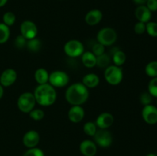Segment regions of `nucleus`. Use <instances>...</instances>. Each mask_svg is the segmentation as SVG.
Here are the masks:
<instances>
[{
    "instance_id": "18",
    "label": "nucleus",
    "mask_w": 157,
    "mask_h": 156,
    "mask_svg": "<svg viewBox=\"0 0 157 156\" xmlns=\"http://www.w3.org/2000/svg\"><path fill=\"white\" fill-rule=\"evenodd\" d=\"M110 53H111L112 60H113L114 65L121 67V65H123L125 63L126 60H127V56H126V54L123 50H120L118 48L115 49L114 47Z\"/></svg>"
},
{
    "instance_id": "21",
    "label": "nucleus",
    "mask_w": 157,
    "mask_h": 156,
    "mask_svg": "<svg viewBox=\"0 0 157 156\" xmlns=\"http://www.w3.org/2000/svg\"><path fill=\"white\" fill-rule=\"evenodd\" d=\"M49 73L44 68H38L35 73V80L38 84H48Z\"/></svg>"
},
{
    "instance_id": "27",
    "label": "nucleus",
    "mask_w": 157,
    "mask_h": 156,
    "mask_svg": "<svg viewBox=\"0 0 157 156\" xmlns=\"http://www.w3.org/2000/svg\"><path fill=\"white\" fill-rule=\"evenodd\" d=\"M146 32L150 36L157 38V22L149 21L146 23Z\"/></svg>"
},
{
    "instance_id": "29",
    "label": "nucleus",
    "mask_w": 157,
    "mask_h": 156,
    "mask_svg": "<svg viewBox=\"0 0 157 156\" xmlns=\"http://www.w3.org/2000/svg\"><path fill=\"white\" fill-rule=\"evenodd\" d=\"M148 92L153 96L157 98V76L150 80L148 84Z\"/></svg>"
},
{
    "instance_id": "33",
    "label": "nucleus",
    "mask_w": 157,
    "mask_h": 156,
    "mask_svg": "<svg viewBox=\"0 0 157 156\" xmlns=\"http://www.w3.org/2000/svg\"><path fill=\"white\" fill-rule=\"evenodd\" d=\"M105 46H104L103 44H101V43L97 42L92 47V53L95 55L96 57L100 56V55L103 54L104 53H105Z\"/></svg>"
},
{
    "instance_id": "12",
    "label": "nucleus",
    "mask_w": 157,
    "mask_h": 156,
    "mask_svg": "<svg viewBox=\"0 0 157 156\" xmlns=\"http://www.w3.org/2000/svg\"><path fill=\"white\" fill-rule=\"evenodd\" d=\"M17 80V73L14 69L9 68L5 70L0 76V84L2 87H8L12 86Z\"/></svg>"
},
{
    "instance_id": "23",
    "label": "nucleus",
    "mask_w": 157,
    "mask_h": 156,
    "mask_svg": "<svg viewBox=\"0 0 157 156\" xmlns=\"http://www.w3.org/2000/svg\"><path fill=\"white\" fill-rule=\"evenodd\" d=\"M110 56L107 54L104 53L103 54L97 57V63L96 65L100 68H107V67L110 66Z\"/></svg>"
},
{
    "instance_id": "16",
    "label": "nucleus",
    "mask_w": 157,
    "mask_h": 156,
    "mask_svg": "<svg viewBox=\"0 0 157 156\" xmlns=\"http://www.w3.org/2000/svg\"><path fill=\"white\" fill-rule=\"evenodd\" d=\"M135 16L136 19L140 22L147 23L150 21L152 18V12L145 6H139L135 10Z\"/></svg>"
},
{
    "instance_id": "2",
    "label": "nucleus",
    "mask_w": 157,
    "mask_h": 156,
    "mask_svg": "<svg viewBox=\"0 0 157 156\" xmlns=\"http://www.w3.org/2000/svg\"><path fill=\"white\" fill-rule=\"evenodd\" d=\"M35 101L42 106H49L55 103L57 93L55 87L49 84H39L34 91Z\"/></svg>"
},
{
    "instance_id": "14",
    "label": "nucleus",
    "mask_w": 157,
    "mask_h": 156,
    "mask_svg": "<svg viewBox=\"0 0 157 156\" xmlns=\"http://www.w3.org/2000/svg\"><path fill=\"white\" fill-rule=\"evenodd\" d=\"M84 115L85 112L81 106H72L67 113L69 120L74 123L81 122L84 118Z\"/></svg>"
},
{
    "instance_id": "30",
    "label": "nucleus",
    "mask_w": 157,
    "mask_h": 156,
    "mask_svg": "<svg viewBox=\"0 0 157 156\" xmlns=\"http://www.w3.org/2000/svg\"><path fill=\"white\" fill-rule=\"evenodd\" d=\"M29 116L35 121H39L44 118V113L42 110L40 109H33L29 113Z\"/></svg>"
},
{
    "instance_id": "20",
    "label": "nucleus",
    "mask_w": 157,
    "mask_h": 156,
    "mask_svg": "<svg viewBox=\"0 0 157 156\" xmlns=\"http://www.w3.org/2000/svg\"><path fill=\"white\" fill-rule=\"evenodd\" d=\"M81 61L84 67L87 68H93L96 66L97 57L91 51L84 52L81 55Z\"/></svg>"
},
{
    "instance_id": "31",
    "label": "nucleus",
    "mask_w": 157,
    "mask_h": 156,
    "mask_svg": "<svg viewBox=\"0 0 157 156\" xmlns=\"http://www.w3.org/2000/svg\"><path fill=\"white\" fill-rule=\"evenodd\" d=\"M27 39L25 38L21 35H18L14 41V46L17 49H23L26 47Z\"/></svg>"
},
{
    "instance_id": "37",
    "label": "nucleus",
    "mask_w": 157,
    "mask_h": 156,
    "mask_svg": "<svg viewBox=\"0 0 157 156\" xmlns=\"http://www.w3.org/2000/svg\"><path fill=\"white\" fill-rule=\"evenodd\" d=\"M133 1L135 4L139 5V6H143V5H145L148 0H133Z\"/></svg>"
},
{
    "instance_id": "35",
    "label": "nucleus",
    "mask_w": 157,
    "mask_h": 156,
    "mask_svg": "<svg viewBox=\"0 0 157 156\" xmlns=\"http://www.w3.org/2000/svg\"><path fill=\"white\" fill-rule=\"evenodd\" d=\"M134 32L137 35H142L146 32V24L144 22L138 21L134 25Z\"/></svg>"
},
{
    "instance_id": "7",
    "label": "nucleus",
    "mask_w": 157,
    "mask_h": 156,
    "mask_svg": "<svg viewBox=\"0 0 157 156\" xmlns=\"http://www.w3.org/2000/svg\"><path fill=\"white\" fill-rule=\"evenodd\" d=\"M49 84L54 87H64L69 82V76L62 70H55L49 74Z\"/></svg>"
},
{
    "instance_id": "26",
    "label": "nucleus",
    "mask_w": 157,
    "mask_h": 156,
    "mask_svg": "<svg viewBox=\"0 0 157 156\" xmlns=\"http://www.w3.org/2000/svg\"><path fill=\"white\" fill-rule=\"evenodd\" d=\"M83 129H84V133L89 136H94L97 130H98L97 129L96 123L93 122H86V123L84 125V128H83Z\"/></svg>"
},
{
    "instance_id": "10",
    "label": "nucleus",
    "mask_w": 157,
    "mask_h": 156,
    "mask_svg": "<svg viewBox=\"0 0 157 156\" xmlns=\"http://www.w3.org/2000/svg\"><path fill=\"white\" fill-rule=\"evenodd\" d=\"M142 117L145 122L149 125L157 123V107L150 104L144 106L142 110Z\"/></svg>"
},
{
    "instance_id": "1",
    "label": "nucleus",
    "mask_w": 157,
    "mask_h": 156,
    "mask_svg": "<svg viewBox=\"0 0 157 156\" xmlns=\"http://www.w3.org/2000/svg\"><path fill=\"white\" fill-rule=\"evenodd\" d=\"M89 97L88 88L82 83H75L67 87L65 99L72 106H81L87 102Z\"/></svg>"
},
{
    "instance_id": "36",
    "label": "nucleus",
    "mask_w": 157,
    "mask_h": 156,
    "mask_svg": "<svg viewBox=\"0 0 157 156\" xmlns=\"http://www.w3.org/2000/svg\"><path fill=\"white\" fill-rule=\"evenodd\" d=\"M146 6L150 9V12L157 11V0H148L146 3Z\"/></svg>"
},
{
    "instance_id": "15",
    "label": "nucleus",
    "mask_w": 157,
    "mask_h": 156,
    "mask_svg": "<svg viewBox=\"0 0 157 156\" xmlns=\"http://www.w3.org/2000/svg\"><path fill=\"white\" fill-rule=\"evenodd\" d=\"M80 151L84 156H95L98 148L94 142L90 140H84L80 145Z\"/></svg>"
},
{
    "instance_id": "40",
    "label": "nucleus",
    "mask_w": 157,
    "mask_h": 156,
    "mask_svg": "<svg viewBox=\"0 0 157 156\" xmlns=\"http://www.w3.org/2000/svg\"><path fill=\"white\" fill-rule=\"evenodd\" d=\"M147 156H156V155L155 154H153V153H150V154H147Z\"/></svg>"
},
{
    "instance_id": "19",
    "label": "nucleus",
    "mask_w": 157,
    "mask_h": 156,
    "mask_svg": "<svg viewBox=\"0 0 157 156\" xmlns=\"http://www.w3.org/2000/svg\"><path fill=\"white\" fill-rule=\"evenodd\" d=\"M100 83V78L95 73H87L83 77L82 84L87 88H94Z\"/></svg>"
},
{
    "instance_id": "11",
    "label": "nucleus",
    "mask_w": 157,
    "mask_h": 156,
    "mask_svg": "<svg viewBox=\"0 0 157 156\" xmlns=\"http://www.w3.org/2000/svg\"><path fill=\"white\" fill-rule=\"evenodd\" d=\"M40 141V136L35 130H29L25 133L22 138V142L25 147L29 148H35L38 145Z\"/></svg>"
},
{
    "instance_id": "39",
    "label": "nucleus",
    "mask_w": 157,
    "mask_h": 156,
    "mask_svg": "<svg viewBox=\"0 0 157 156\" xmlns=\"http://www.w3.org/2000/svg\"><path fill=\"white\" fill-rule=\"evenodd\" d=\"M8 0H0V8L2 7V6H4L7 3Z\"/></svg>"
},
{
    "instance_id": "28",
    "label": "nucleus",
    "mask_w": 157,
    "mask_h": 156,
    "mask_svg": "<svg viewBox=\"0 0 157 156\" xmlns=\"http://www.w3.org/2000/svg\"><path fill=\"white\" fill-rule=\"evenodd\" d=\"M2 20L3 23L9 27V26H12L15 24V20H16V17H15V15L13 12H7L3 15Z\"/></svg>"
},
{
    "instance_id": "8",
    "label": "nucleus",
    "mask_w": 157,
    "mask_h": 156,
    "mask_svg": "<svg viewBox=\"0 0 157 156\" xmlns=\"http://www.w3.org/2000/svg\"><path fill=\"white\" fill-rule=\"evenodd\" d=\"M95 144L102 148H107L110 146L113 142V137L110 132L107 129L97 130L96 133L93 136Z\"/></svg>"
},
{
    "instance_id": "4",
    "label": "nucleus",
    "mask_w": 157,
    "mask_h": 156,
    "mask_svg": "<svg viewBox=\"0 0 157 156\" xmlns=\"http://www.w3.org/2000/svg\"><path fill=\"white\" fill-rule=\"evenodd\" d=\"M123 70L121 67L116 65H110L105 69L104 78L109 84L113 86L118 85L123 80Z\"/></svg>"
},
{
    "instance_id": "9",
    "label": "nucleus",
    "mask_w": 157,
    "mask_h": 156,
    "mask_svg": "<svg viewBox=\"0 0 157 156\" xmlns=\"http://www.w3.org/2000/svg\"><path fill=\"white\" fill-rule=\"evenodd\" d=\"M20 32L21 35L27 40L32 39L36 38L38 34V28L33 21L26 20L23 21L20 25Z\"/></svg>"
},
{
    "instance_id": "38",
    "label": "nucleus",
    "mask_w": 157,
    "mask_h": 156,
    "mask_svg": "<svg viewBox=\"0 0 157 156\" xmlns=\"http://www.w3.org/2000/svg\"><path fill=\"white\" fill-rule=\"evenodd\" d=\"M3 93H4V90H3V87L0 84V99L2 97Z\"/></svg>"
},
{
    "instance_id": "22",
    "label": "nucleus",
    "mask_w": 157,
    "mask_h": 156,
    "mask_svg": "<svg viewBox=\"0 0 157 156\" xmlns=\"http://www.w3.org/2000/svg\"><path fill=\"white\" fill-rule=\"evenodd\" d=\"M41 41L38 38H35L32 39L27 40L26 43V48L31 52H38L41 47Z\"/></svg>"
},
{
    "instance_id": "17",
    "label": "nucleus",
    "mask_w": 157,
    "mask_h": 156,
    "mask_svg": "<svg viewBox=\"0 0 157 156\" xmlns=\"http://www.w3.org/2000/svg\"><path fill=\"white\" fill-rule=\"evenodd\" d=\"M103 18V14L99 9L89 11L85 16V21L88 25L94 26L99 24Z\"/></svg>"
},
{
    "instance_id": "24",
    "label": "nucleus",
    "mask_w": 157,
    "mask_h": 156,
    "mask_svg": "<svg viewBox=\"0 0 157 156\" xmlns=\"http://www.w3.org/2000/svg\"><path fill=\"white\" fill-rule=\"evenodd\" d=\"M10 36L9 27L4 23H0V44H4L9 40Z\"/></svg>"
},
{
    "instance_id": "25",
    "label": "nucleus",
    "mask_w": 157,
    "mask_h": 156,
    "mask_svg": "<svg viewBox=\"0 0 157 156\" xmlns=\"http://www.w3.org/2000/svg\"><path fill=\"white\" fill-rule=\"evenodd\" d=\"M145 72L147 76L150 77L157 76V61H153L147 64L145 67Z\"/></svg>"
},
{
    "instance_id": "5",
    "label": "nucleus",
    "mask_w": 157,
    "mask_h": 156,
    "mask_svg": "<svg viewBox=\"0 0 157 156\" xmlns=\"http://www.w3.org/2000/svg\"><path fill=\"white\" fill-rule=\"evenodd\" d=\"M98 42L104 46H111L117 39V34L112 28L106 27L101 29L97 35Z\"/></svg>"
},
{
    "instance_id": "6",
    "label": "nucleus",
    "mask_w": 157,
    "mask_h": 156,
    "mask_svg": "<svg viewBox=\"0 0 157 156\" xmlns=\"http://www.w3.org/2000/svg\"><path fill=\"white\" fill-rule=\"evenodd\" d=\"M64 51L70 58H78L84 52V44L78 40H70L64 44Z\"/></svg>"
},
{
    "instance_id": "13",
    "label": "nucleus",
    "mask_w": 157,
    "mask_h": 156,
    "mask_svg": "<svg viewBox=\"0 0 157 156\" xmlns=\"http://www.w3.org/2000/svg\"><path fill=\"white\" fill-rule=\"evenodd\" d=\"M113 121H114V118L111 113H102L98 116L95 123L97 126L99 127V128L107 129L113 125Z\"/></svg>"
},
{
    "instance_id": "32",
    "label": "nucleus",
    "mask_w": 157,
    "mask_h": 156,
    "mask_svg": "<svg viewBox=\"0 0 157 156\" xmlns=\"http://www.w3.org/2000/svg\"><path fill=\"white\" fill-rule=\"evenodd\" d=\"M140 101L144 106L150 105L153 101V96L149 92H144L140 96Z\"/></svg>"
},
{
    "instance_id": "41",
    "label": "nucleus",
    "mask_w": 157,
    "mask_h": 156,
    "mask_svg": "<svg viewBox=\"0 0 157 156\" xmlns=\"http://www.w3.org/2000/svg\"><path fill=\"white\" fill-rule=\"evenodd\" d=\"M156 106H157V99H156ZM157 107V106H156Z\"/></svg>"
},
{
    "instance_id": "34",
    "label": "nucleus",
    "mask_w": 157,
    "mask_h": 156,
    "mask_svg": "<svg viewBox=\"0 0 157 156\" xmlns=\"http://www.w3.org/2000/svg\"><path fill=\"white\" fill-rule=\"evenodd\" d=\"M23 156H44V154L42 150L35 147V148H29V150L25 152Z\"/></svg>"
},
{
    "instance_id": "3",
    "label": "nucleus",
    "mask_w": 157,
    "mask_h": 156,
    "mask_svg": "<svg viewBox=\"0 0 157 156\" xmlns=\"http://www.w3.org/2000/svg\"><path fill=\"white\" fill-rule=\"evenodd\" d=\"M35 96L33 93L25 92L21 93L17 101V106L20 111L24 113H29L33 109H35Z\"/></svg>"
}]
</instances>
